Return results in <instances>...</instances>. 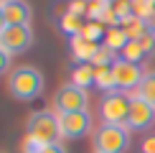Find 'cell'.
<instances>
[{
  "label": "cell",
  "instance_id": "cell-1",
  "mask_svg": "<svg viewBox=\"0 0 155 153\" xmlns=\"http://www.w3.org/2000/svg\"><path fill=\"white\" fill-rule=\"evenodd\" d=\"M8 92L18 102H33L43 94V74L36 66H15L8 74Z\"/></svg>",
  "mask_w": 155,
  "mask_h": 153
},
{
  "label": "cell",
  "instance_id": "cell-2",
  "mask_svg": "<svg viewBox=\"0 0 155 153\" xmlns=\"http://www.w3.org/2000/svg\"><path fill=\"white\" fill-rule=\"evenodd\" d=\"M25 135H33L36 140H41L43 145L61 143L59 115H56L54 110H36V112H31L28 120H25Z\"/></svg>",
  "mask_w": 155,
  "mask_h": 153
},
{
  "label": "cell",
  "instance_id": "cell-3",
  "mask_svg": "<svg viewBox=\"0 0 155 153\" xmlns=\"http://www.w3.org/2000/svg\"><path fill=\"white\" fill-rule=\"evenodd\" d=\"M130 127L102 123L94 130V153H125L130 148Z\"/></svg>",
  "mask_w": 155,
  "mask_h": 153
},
{
  "label": "cell",
  "instance_id": "cell-4",
  "mask_svg": "<svg viewBox=\"0 0 155 153\" xmlns=\"http://www.w3.org/2000/svg\"><path fill=\"white\" fill-rule=\"evenodd\" d=\"M130 105H132V97L127 92H107L99 102V112H102V120L109 125H125L127 123V115H130Z\"/></svg>",
  "mask_w": 155,
  "mask_h": 153
},
{
  "label": "cell",
  "instance_id": "cell-5",
  "mask_svg": "<svg viewBox=\"0 0 155 153\" xmlns=\"http://www.w3.org/2000/svg\"><path fill=\"white\" fill-rule=\"evenodd\" d=\"M87 105H89V92L81 89V87H76V84H71V82L61 84L56 89V94H54V112L56 115L87 110Z\"/></svg>",
  "mask_w": 155,
  "mask_h": 153
},
{
  "label": "cell",
  "instance_id": "cell-6",
  "mask_svg": "<svg viewBox=\"0 0 155 153\" xmlns=\"http://www.w3.org/2000/svg\"><path fill=\"white\" fill-rule=\"evenodd\" d=\"M59 125H61V138L76 140V138H84V135H89V133H92L94 120H92V112L79 110V112L59 115Z\"/></svg>",
  "mask_w": 155,
  "mask_h": 153
},
{
  "label": "cell",
  "instance_id": "cell-7",
  "mask_svg": "<svg viewBox=\"0 0 155 153\" xmlns=\"http://www.w3.org/2000/svg\"><path fill=\"white\" fill-rule=\"evenodd\" d=\"M0 46L8 54H23L33 46V31L31 25H5L0 31Z\"/></svg>",
  "mask_w": 155,
  "mask_h": 153
},
{
  "label": "cell",
  "instance_id": "cell-8",
  "mask_svg": "<svg viewBox=\"0 0 155 153\" xmlns=\"http://www.w3.org/2000/svg\"><path fill=\"white\" fill-rule=\"evenodd\" d=\"M112 72H114V84H117L120 92H135L143 82V66L140 64H132V61H125L117 56V61L112 64Z\"/></svg>",
  "mask_w": 155,
  "mask_h": 153
},
{
  "label": "cell",
  "instance_id": "cell-9",
  "mask_svg": "<svg viewBox=\"0 0 155 153\" xmlns=\"http://www.w3.org/2000/svg\"><path fill=\"white\" fill-rule=\"evenodd\" d=\"M130 97H132V105H130V115H127L125 125L130 130H150L155 125V107L150 102L135 97V94H130Z\"/></svg>",
  "mask_w": 155,
  "mask_h": 153
},
{
  "label": "cell",
  "instance_id": "cell-10",
  "mask_svg": "<svg viewBox=\"0 0 155 153\" xmlns=\"http://www.w3.org/2000/svg\"><path fill=\"white\" fill-rule=\"evenodd\" d=\"M3 15H5V25H31L33 10L25 0H5Z\"/></svg>",
  "mask_w": 155,
  "mask_h": 153
},
{
  "label": "cell",
  "instance_id": "cell-11",
  "mask_svg": "<svg viewBox=\"0 0 155 153\" xmlns=\"http://www.w3.org/2000/svg\"><path fill=\"white\" fill-rule=\"evenodd\" d=\"M71 49H74V61L76 64H89L92 56L97 54V49H99V43L87 41L84 36H74L71 38Z\"/></svg>",
  "mask_w": 155,
  "mask_h": 153
},
{
  "label": "cell",
  "instance_id": "cell-12",
  "mask_svg": "<svg viewBox=\"0 0 155 153\" xmlns=\"http://www.w3.org/2000/svg\"><path fill=\"white\" fill-rule=\"evenodd\" d=\"M127 43H130V33H127L122 25H112V28H107V36H104V46L107 49H112L114 54H120Z\"/></svg>",
  "mask_w": 155,
  "mask_h": 153
},
{
  "label": "cell",
  "instance_id": "cell-13",
  "mask_svg": "<svg viewBox=\"0 0 155 153\" xmlns=\"http://www.w3.org/2000/svg\"><path fill=\"white\" fill-rule=\"evenodd\" d=\"M71 84L81 87V89L94 87V66L92 64H76L71 69Z\"/></svg>",
  "mask_w": 155,
  "mask_h": 153
},
{
  "label": "cell",
  "instance_id": "cell-14",
  "mask_svg": "<svg viewBox=\"0 0 155 153\" xmlns=\"http://www.w3.org/2000/svg\"><path fill=\"white\" fill-rule=\"evenodd\" d=\"M94 87L102 89V92H114L117 89L112 66H94Z\"/></svg>",
  "mask_w": 155,
  "mask_h": 153
},
{
  "label": "cell",
  "instance_id": "cell-15",
  "mask_svg": "<svg viewBox=\"0 0 155 153\" xmlns=\"http://www.w3.org/2000/svg\"><path fill=\"white\" fill-rule=\"evenodd\" d=\"M130 94H135V97H140L145 102H150V105L155 107V72H147L143 76V82H140V87L135 89V92H130Z\"/></svg>",
  "mask_w": 155,
  "mask_h": 153
},
{
  "label": "cell",
  "instance_id": "cell-16",
  "mask_svg": "<svg viewBox=\"0 0 155 153\" xmlns=\"http://www.w3.org/2000/svg\"><path fill=\"white\" fill-rule=\"evenodd\" d=\"M120 59H125V61H132V64H140L145 59V51H143V46H140V41H135V38H130V43H127L125 49L120 51Z\"/></svg>",
  "mask_w": 155,
  "mask_h": 153
},
{
  "label": "cell",
  "instance_id": "cell-17",
  "mask_svg": "<svg viewBox=\"0 0 155 153\" xmlns=\"http://www.w3.org/2000/svg\"><path fill=\"white\" fill-rule=\"evenodd\" d=\"M61 31L64 33H69V36H81V31H84V25H81V18L79 15H71V13H64L61 15Z\"/></svg>",
  "mask_w": 155,
  "mask_h": 153
},
{
  "label": "cell",
  "instance_id": "cell-18",
  "mask_svg": "<svg viewBox=\"0 0 155 153\" xmlns=\"http://www.w3.org/2000/svg\"><path fill=\"white\" fill-rule=\"evenodd\" d=\"M114 61H117V54H114L112 49H107V46H99L89 64H92V66H112Z\"/></svg>",
  "mask_w": 155,
  "mask_h": 153
},
{
  "label": "cell",
  "instance_id": "cell-19",
  "mask_svg": "<svg viewBox=\"0 0 155 153\" xmlns=\"http://www.w3.org/2000/svg\"><path fill=\"white\" fill-rule=\"evenodd\" d=\"M135 41H140V46H143V51H145V56H153V54H155V33H153L150 28H145L143 36L135 38Z\"/></svg>",
  "mask_w": 155,
  "mask_h": 153
},
{
  "label": "cell",
  "instance_id": "cell-20",
  "mask_svg": "<svg viewBox=\"0 0 155 153\" xmlns=\"http://www.w3.org/2000/svg\"><path fill=\"white\" fill-rule=\"evenodd\" d=\"M43 148H46V145H43L41 140H36L33 135H25L21 140V153H43Z\"/></svg>",
  "mask_w": 155,
  "mask_h": 153
},
{
  "label": "cell",
  "instance_id": "cell-21",
  "mask_svg": "<svg viewBox=\"0 0 155 153\" xmlns=\"http://www.w3.org/2000/svg\"><path fill=\"white\" fill-rule=\"evenodd\" d=\"M81 36L87 38V41H92V43H97V38L102 36V25H99V23H92V25H87V28L81 31Z\"/></svg>",
  "mask_w": 155,
  "mask_h": 153
},
{
  "label": "cell",
  "instance_id": "cell-22",
  "mask_svg": "<svg viewBox=\"0 0 155 153\" xmlns=\"http://www.w3.org/2000/svg\"><path fill=\"white\" fill-rule=\"evenodd\" d=\"M66 13H71V15H84L87 13V3L84 0H69V8H66Z\"/></svg>",
  "mask_w": 155,
  "mask_h": 153
},
{
  "label": "cell",
  "instance_id": "cell-23",
  "mask_svg": "<svg viewBox=\"0 0 155 153\" xmlns=\"http://www.w3.org/2000/svg\"><path fill=\"white\" fill-rule=\"evenodd\" d=\"M10 59H13V54H8V51L0 46V74H8L10 72Z\"/></svg>",
  "mask_w": 155,
  "mask_h": 153
},
{
  "label": "cell",
  "instance_id": "cell-24",
  "mask_svg": "<svg viewBox=\"0 0 155 153\" xmlns=\"http://www.w3.org/2000/svg\"><path fill=\"white\" fill-rule=\"evenodd\" d=\"M140 153H155V133L153 135H147L143 140V145H140Z\"/></svg>",
  "mask_w": 155,
  "mask_h": 153
},
{
  "label": "cell",
  "instance_id": "cell-25",
  "mask_svg": "<svg viewBox=\"0 0 155 153\" xmlns=\"http://www.w3.org/2000/svg\"><path fill=\"white\" fill-rule=\"evenodd\" d=\"M43 153H69V151L64 148L61 143H51V145H46V148H43Z\"/></svg>",
  "mask_w": 155,
  "mask_h": 153
},
{
  "label": "cell",
  "instance_id": "cell-26",
  "mask_svg": "<svg viewBox=\"0 0 155 153\" xmlns=\"http://www.w3.org/2000/svg\"><path fill=\"white\" fill-rule=\"evenodd\" d=\"M145 25H147V28H150L153 33H155V10L150 13V18H147V21H145Z\"/></svg>",
  "mask_w": 155,
  "mask_h": 153
},
{
  "label": "cell",
  "instance_id": "cell-27",
  "mask_svg": "<svg viewBox=\"0 0 155 153\" xmlns=\"http://www.w3.org/2000/svg\"><path fill=\"white\" fill-rule=\"evenodd\" d=\"M5 28V15H3V3H0V31Z\"/></svg>",
  "mask_w": 155,
  "mask_h": 153
},
{
  "label": "cell",
  "instance_id": "cell-28",
  "mask_svg": "<svg viewBox=\"0 0 155 153\" xmlns=\"http://www.w3.org/2000/svg\"><path fill=\"white\" fill-rule=\"evenodd\" d=\"M107 3H112V0H107Z\"/></svg>",
  "mask_w": 155,
  "mask_h": 153
},
{
  "label": "cell",
  "instance_id": "cell-29",
  "mask_svg": "<svg viewBox=\"0 0 155 153\" xmlns=\"http://www.w3.org/2000/svg\"><path fill=\"white\" fill-rule=\"evenodd\" d=\"M0 3H5V0H0Z\"/></svg>",
  "mask_w": 155,
  "mask_h": 153
}]
</instances>
